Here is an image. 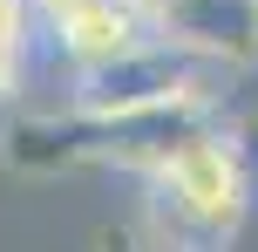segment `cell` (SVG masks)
<instances>
[{
	"label": "cell",
	"mask_w": 258,
	"mask_h": 252,
	"mask_svg": "<svg viewBox=\"0 0 258 252\" xmlns=\"http://www.w3.org/2000/svg\"><path fill=\"white\" fill-rule=\"evenodd\" d=\"M211 75H218L211 62H197L177 41L150 34L143 48L116 55V62L82 68L68 82V103L82 116H129V109H156V103H177V95H211Z\"/></svg>",
	"instance_id": "obj_2"
},
{
	"label": "cell",
	"mask_w": 258,
	"mask_h": 252,
	"mask_svg": "<svg viewBox=\"0 0 258 252\" xmlns=\"http://www.w3.org/2000/svg\"><path fill=\"white\" fill-rule=\"evenodd\" d=\"M0 164L34 171V177L89 164V116H82L75 103L68 109H14V116L0 123Z\"/></svg>",
	"instance_id": "obj_5"
},
{
	"label": "cell",
	"mask_w": 258,
	"mask_h": 252,
	"mask_svg": "<svg viewBox=\"0 0 258 252\" xmlns=\"http://www.w3.org/2000/svg\"><path fill=\"white\" fill-rule=\"evenodd\" d=\"M95 252H163V245H150V239H143V232H102V239H95Z\"/></svg>",
	"instance_id": "obj_7"
},
{
	"label": "cell",
	"mask_w": 258,
	"mask_h": 252,
	"mask_svg": "<svg viewBox=\"0 0 258 252\" xmlns=\"http://www.w3.org/2000/svg\"><path fill=\"white\" fill-rule=\"evenodd\" d=\"M190 252H204V245H190Z\"/></svg>",
	"instance_id": "obj_9"
},
{
	"label": "cell",
	"mask_w": 258,
	"mask_h": 252,
	"mask_svg": "<svg viewBox=\"0 0 258 252\" xmlns=\"http://www.w3.org/2000/svg\"><path fill=\"white\" fill-rule=\"evenodd\" d=\"M34 55H41V21L27 0H0V109L21 103L34 82Z\"/></svg>",
	"instance_id": "obj_6"
},
{
	"label": "cell",
	"mask_w": 258,
	"mask_h": 252,
	"mask_svg": "<svg viewBox=\"0 0 258 252\" xmlns=\"http://www.w3.org/2000/svg\"><path fill=\"white\" fill-rule=\"evenodd\" d=\"M156 34L211 68H251L258 62V0H163Z\"/></svg>",
	"instance_id": "obj_3"
},
{
	"label": "cell",
	"mask_w": 258,
	"mask_h": 252,
	"mask_svg": "<svg viewBox=\"0 0 258 252\" xmlns=\"http://www.w3.org/2000/svg\"><path fill=\"white\" fill-rule=\"evenodd\" d=\"M150 198L190 245H218L251 218V157L224 123L197 130L150 171Z\"/></svg>",
	"instance_id": "obj_1"
},
{
	"label": "cell",
	"mask_w": 258,
	"mask_h": 252,
	"mask_svg": "<svg viewBox=\"0 0 258 252\" xmlns=\"http://www.w3.org/2000/svg\"><path fill=\"white\" fill-rule=\"evenodd\" d=\"M41 34H48V48L68 62V82H75L82 68H102V62H116V55L143 48V41L156 34V21L136 0H75V7H61Z\"/></svg>",
	"instance_id": "obj_4"
},
{
	"label": "cell",
	"mask_w": 258,
	"mask_h": 252,
	"mask_svg": "<svg viewBox=\"0 0 258 252\" xmlns=\"http://www.w3.org/2000/svg\"><path fill=\"white\" fill-rule=\"evenodd\" d=\"M136 7H143V14H150V21H156V7H163V0H136Z\"/></svg>",
	"instance_id": "obj_8"
}]
</instances>
